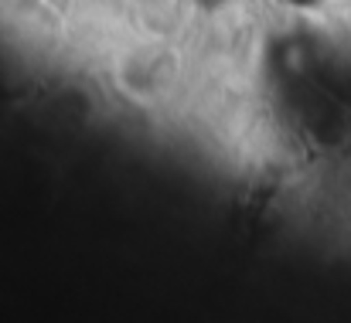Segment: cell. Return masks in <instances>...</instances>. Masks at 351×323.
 <instances>
[{
  "mask_svg": "<svg viewBox=\"0 0 351 323\" xmlns=\"http://www.w3.org/2000/svg\"><path fill=\"white\" fill-rule=\"evenodd\" d=\"M181 75V58L164 41H140L113 58V86L140 106H157L171 96Z\"/></svg>",
  "mask_w": 351,
  "mask_h": 323,
  "instance_id": "1",
  "label": "cell"
}]
</instances>
